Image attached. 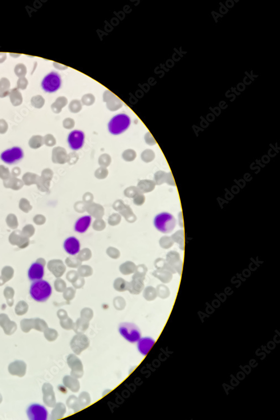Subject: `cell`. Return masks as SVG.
<instances>
[{"label": "cell", "mask_w": 280, "mask_h": 420, "mask_svg": "<svg viewBox=\"0 0 280 420\" xmlns=\"http://www.w3.org/2000/svg\"><path fill=\"white\" fill-rule=\"evenodd\" d=\"M131 125V119L127 114H117L109 120L107 128L108 132L113 136H119L128 129Z\"/></svg>", "instance_id": "1"}, {"label": "cell", "mask_w": 280, "mask_h": 420, "mask_svg": "<svg viewBox=\"0 0 280 420\" xmlns=\"http://www.w3.org/2000/svg\"><path fill=\"white\" fill-rule=\"evenodd\" d=\"M30 293L34 300L39 303L45 302L52 295V288L47 281H35L31 285Z\"/></svg>", "instance_id": "2"}, {"label": "cell", "mask_w": 280, "mask_h": 420, "mask_svg": "<svg viewBox=\"0 0 280 420\" xmlns=\"http://www.w3.org/2000/svg\"><path fill=\"white\" fill-rule=\"evenodd\" d=\"M154 225L158 231L165 234L169 233L175 228L176 220L172 214L161 213L154 218Z\"/></svg>", "instance_id": "3"}, {"label": "cell", "mask_w": 280, "mask_h": 420, "mask_svg": "<svg viewBox=\"0 0 280 420\" xmlns=\"http://www.w3.org/2000/svg\"><path fill=\"white\" fill-rule=\"evenodd\" d=\"M62 78L60 73L51 71L44 76L42 81L41 87L44 92L54 93L58 91L62 87Z\"/></svg>", "instance_id": "4"}, {"label": "cell", "mask_w": 280, "mask_h": 420, "mask_svg": "<svg viewBox=\"0 0 280 420\" xmlns=\"http://www.w3.org/2000/svg\"><path fill=\"white\" fill-rule=\"evenodd\" d=\"M119 329L121 335L130 343H136L141 338L140 330L135 324L125 322L120 325Z\"/></svg>", "instance_id": "5"}, {"label": "cell", "mask_w": 280, "mask_h": 420, "mask_svg": "<svg viewBox=\"0 0 280 420\" xmlns=\"http://www.w3.org/2000/svg\"><path fill=\"white\" fill-rule=\"evenodd\" d=\"M86 140V135L82 130L74 129L68 133L67 142L69 148L72 151H79L82 149Z\"/></svg>", "instance_id": "6"}, {"label": "cell", "mask_w": 280, "mask_h": 420, "mask_svg": "<svg viewBox=\"0 0 280 420\" xmlns=\"http://www.w3.org/2000/svg\"><path fill=\"white\" fill-rule=\"evenodd\" d=\"M23 158V150L18 146H15L4 151L0 156L1 161L9 165L17 164L21 161Z\"/></svg>", "instance_id": "7"}, {"label": "cell", "mask_w": 280, "mask_h": 420, "mask_svg": "<svg viewBox=\"0 0 280 420\" xmlns=\"http://www.w3.org/2000/svg\"><path fill=\"white\" fill-rule=\"evenodd\" d=\"M27 414L31 420H46L48 417L46 408L38 403H33L28 407Z\"/></svg>", "instance_id": "8"}, {"label": "cell", "mask_w": 280, "mask_h": 420, "mask_svg": "<svg viewBox=\"0 0 280 420\" xmlns=\"http://www.w3.org/2000/svg\"><path fill=\"white\" fill-rule=\"evenodd\" d=\"M81 243L80 240L75 236H70L64 240L63 243L64 250L69 255L74 256L79 254L81 250Z\"/></svg>", "instance_id": "9"}, {"label": "cell", "mask_w": 280, "mask_h": 420, "mask_svg": "<svg viewBox=\"0 0 280 420\" xmlns=\"http://www.w3.org/2000/svg\"><path fill=\"white\" fill-rule=\"evenodd\" d=\"M92 216L83 215L76 220L74 224V230L79 234L86 232L91 226L92 224Z\"/></svg>", "instance_id": "10"}, {"label": "cell", "mask_w": 280, "mask_h": 420, "mask_svg": "<svg viewBox=\"0 0 280 420\" xmlns=\"http://www.w3.org/2000/svg\"><path fill=\"white\" fill-rule=\"evenodd\" d=\"M44 267L41 263L34 262L32 264L28 270V278L31 281L42 280L44 276Z\"/></svg>", "instance_id": "11"}, {"label": "cell", "mask_w": 280, "mask_h": 420, "mask_svg": "<svg viewBox=\"0 0 280 420\" xmlns=\"http://www.w3.org/2000/svg\"><path fill=\"white\" fill-rule=\"evenodd\" d=\"M138 342L137 348L139 352L143 355H146L149 353L150 349L152 348L155 341L151 338L145 337L140 338Z\"/></svg>", "instance_id": "12"}]
</instances>
